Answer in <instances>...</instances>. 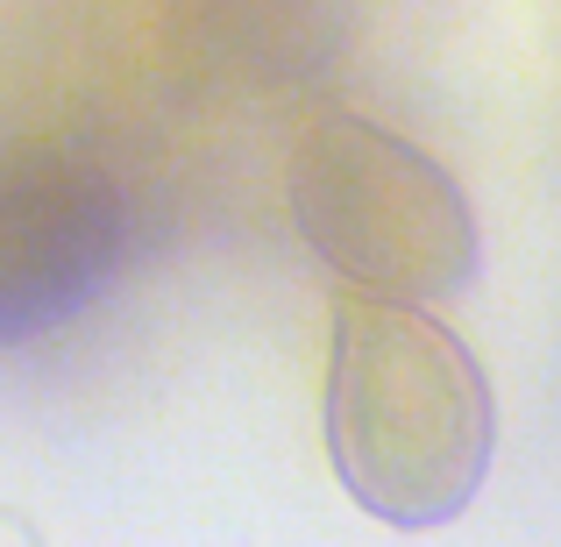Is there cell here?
<instances>
[{"label":"cell","instance_id":"obj_1","mask_svg":"<svg viewBox=\"0 0 561 547\" xmlns=\"http://www.w3.org/2000/svg\"><path fill=\"white\" fill-rule=\"evenodd\" d=\"M320 434L370 520L426 534L469 512L497 455V398L477 349L405 299L356 292L334 314Z\"/></svg>","mask_w":561,"mask_h":547},{"label":"cell","instance_id":"obj_2","mask_svg":"<svg viewBox=\"0 0 561 547\" xmlns=\"http://www.w3.org/2000/svg\"><path fill=\"white\" fill-rule=\"evenodd\" d=\"M285 206L320 271L377 299H455L483 257L455 171L370 114H320L306 128L285 171Z\"/></svg>","mask_w":561,"mask_h":547},{"label":"cell","instance_id":"obj_3","mask_svg":"<svg viewBox=\"0 0 561 547\" xmlns=\"http://www.w3.org/2000/svg\"><path fill=\"white\" fill-rule=\"evenodd\" d=\"M136 257V192L100 150H0V349L71 328Z\"/></svg>","mask_w":561,"mask_h":547},{"label":"cell","instance_id":"obj_4","mask_svg":"<svg viewBox=\"0 0 561 547\" xmlns=\"http://www.w3.org/2000/svg\"><path fill=\"white\" fill-rule=\"evenodd\" d=\"M356 36V0H164L179 79L228 100H285L334 79Z\"/></svg>","mask_w":561,"mask_h":547}]
</instances>
